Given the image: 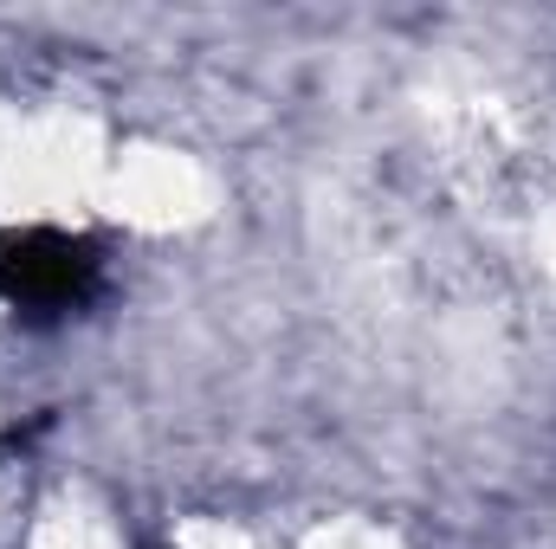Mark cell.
<instances>
[{"label": "cell", "instance_id": "6da1fadb", "mask_svg": "<svg viewBox=\"0 0 556 549\" xmlns=\"http://www.w3.org/2000/svg\"><path fill=\"white\" fill-rule=\"evenodd\" d=\"M98 291V253L59 227H26L0 240V297L26 317H65Z\"/></svg>", "mask_w": 556, "mask_h": 549}]
</instances>
